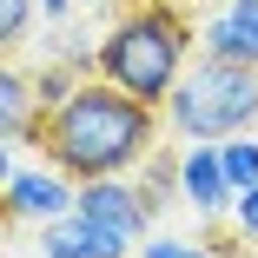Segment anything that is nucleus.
Returning a JSON list of instances; mask_svg holds the SVG:
<instances>
[{
  "instance_id": "f257e3e1",
  "label": "nucleus",
  "mask_w": 258,
  "mask_h": 258,
  "mask_svg": "<svg viewBox=\"0 0 258 258\" xmlns=\"http://www.w3.org/2000/svg\"><path fill=\"white\" fill-rule=\"evenodd\" d=\"M33 146L46 152V166L80 179H106V172H133L152 146H159V106L106 86L99 73H86L60 106H46L33 126Z\"/></svg>"
},
{
  "instance_id": "f03ea898",
  "label": "nucleus",
  "mask_w": 258,
  "mask_h": 258,
  "mask_svg": "<svg viewBox=\"0 0 258 258\" xmlns=\"http://www.w3.org/2000/svg\"><path fill=\"white\" fill-rule=\"evenodd\" d=\"M192 46H199V27L185 20L179 0H133L93 40V73L133 99H146V106H159L172 93V80L185 73Z\"/></svg>"
},
{
  "instance_id": "7ed1b4c3",
  "label": "nucleus",
  "mask_w": 258,
  "mask_h": 258,
  "mask_svg": "<svg viewBox=\"0 0 258 258\" xmlns=\"http://www.w3.org/2000/svg\"><path fill=\"white\" fill-rule=\"evenodd\" d=\"M159 126H172L179 139H232V133H258V67L212 60V53L185 60V73H179L172 93L159 99Z\"/></svg>"
},
{
  "instance_id": "20e7f679",
  "label": "nucleus",
  "mask_w": 258,
  "mask_h": 258,
  "mask_svg": "<svg viewBox=\"0 0 258 258\" xmlns=\"http://www.w3.org/2000/svg\"><path fill=\"white\" fill-rule=\"evenodd\" d=\"M73 212H80V219H93V225H106V232H119V238H133V245L152 232V205L139 199V185H133L126 172L80 179V192H73Z\"/></svg>"
},
{
  "instance_id": "39448f33",
  "label": "nucleus",
  "mask_w": 258,
  "mask_h": 258,
  "mask_svg": "<svg viewBox=\"0 0 258 258\" xmlns=\"http://www.w3.org/2000/svg\"><path fill=\"white\" fill-rule=\"evenodd\" d=\"M73 179L67 172H33V166H14L7 172V185H0V199H7V219L14 225H46V219H60V212H73Z\"/></svg>"
},
{
  "instance_id": "423d86ee",
  "label": "nucleus",
  "mask_w": 258,
  "mask_h": 258,
  "mask_svg": "<svg viewBox=\"0 0 258 258\" xmlns=\"http://www.w3.org/2000/svg\"><path fill=\"white\" fill-rule=\"evenodd\" d=\"M179 205H192L199 219H225L232 185L219 166V139H185L179 146Z\"/></svg>"
},
{
  "instance_id": "0eeeda50",
  "label": "nucleus",
  "mask_w": 258,
  "mask_h": 258,
  "mask_svg": "<svg viewBox=\"0 0 258 258\" xmlns=\"http://www.w3.org/2000/svg\"><path fill=\"white\" fill-rule=\"evenodd\" d=\"M199 53L258 67V0H219L199 27Z\"/></svg>"
},
{
  "instance_id": "6e6552de",
  "label": "nucleus",
  "mask_w": 258,
  "mask_h": 258,
  "mask_svg": "<svg viewBox=\"0 0 258 258\" xmlns=\"http://www.w3.org/2000/svg\"><path fill=\"white\" fill-rule=\"evenodd\" d=\"M40 258H133V238L93 225L80 212H60L40 225Z\"/></svg>"
},
{
  "instance_id": "1a4fd4ad",
  "label": "nucleus",
  "mask_w": 258,
  "mask_h": 258,
  "mask_svg": "<svg viewBox=\"0 0 258 258\" xmlns=\"http://www.w3.org/2000/svg\"><path fill=\"white\" fill-rule=\"evenodd\" d=\"M33 126H40V106H33V86L27 73L0 53V139H14V146H33Z\"/></svg>"
},
{
  "instance_id": "9d476101",
  "label": "nucleus",
  "mask_w": 258,
  "mask_h": 258,
  "mask_svg": "<svg viewBox=\"0 0 258 258\" xmlns=\"http://www.w3.org/2000/svg\"><path fill=\"white\" fill-rule=\"evenodd\" d=\"M133 172H139L133 185H139V199L152 205V219H159L166 205H179V146H152Z\"/></svg>"
},
{
  "instance_id": "9b49d317",
  "label": "nucleus",
  "mask_w": 258,
  "mask_h": 258,
  "mask_svg": "<svg viewBox=\"0 0 258 258\" xmlns=\"http://www.w3.org/2000/svg\"><path fill=\"white\" fill-rule=\"evenodd\" d=\"M219 166H225V185L245 192V185L258 179V133H232V139H219Z\"/></svg>"
},
{
  "instance_id": "f8f14e48",
  "label": "nucleus",
  "mask_w": 258,
  "mask_h": 258,
  "mask_svg": "<svg viewBox=\"0 0 258 258\" xmlns=\"http://www.w3.org/2000/svg\"><path fill=\"white\" fill-rule=\"evenodd\" d=\"M80 80H86V73H80V67H67V60H46V67H33V73H27V86H33V106H40V113H46V106H60V99H67Z\"/></svg>"
},
{
  "instance_id": "ddd939ff",
  "label": "nucleus",
  "mask_w": 258,
  "mask_h": 258,
  "mask_svg": "<svg viewBox=\"0 0 258 258\" xmlns=\"http://www.w3.org/2000/svg\"><path fill=\"white\" fill-rule=\"evenodd\" d=\"M133 258H225V251H219L212 238H152V232H146V238L133 245Z\"/></svg>"
},
{
  "instance_id": "4468645a",
  "label": "nucleus",
  "mask_w": 258,
  "mask_h": 258,
  "mask_svg": "<svg viewBox=\"0 0 258 258\" xmlns=\"http://www.w3.org/2000/svg\"><path fill=\"white\" fill-rule=\"evenodd\" d=\"M225 225H232V238H238V245H258V179H251L245 192H232Z\"/></svg>"
},
{
  "instance_id": "2eb2a0df",
  "label": "nucleus",
  "mask_w": 258,
  "mask_h": 258,
  "mask_svg": "<svg viewBox=\"0 0 258 258\" xmlns=\"http://www.w3.org/2000/svg\"><path fill=\"white\" fill-rule=\"evenodd\" d=\"M33 20H40L33 0H0V53H14V46L33 33Z\"/></svg>"
},
{
  "instance_id": "dca6fc26",
  "label": "nucleus",
  "mask_w": 258,
  "mask_h": 258,
  "mask_svg": "<svg viewBox=\"0 0 258 258\" xmlns=\"http://www.w3.org/2000/svg\"><path fill=\"white\" fill-rule=\"evenodd\" d=\"M33 7H40V20H53V27H60V20L80 7V0H33Z\"/></svg>"
},
{
  "instance_id": "f3484780",
  "label": "nucleus",
  "mask_w": 258,
  "mask_h": 258,
  "mask_svg": "<svg viewBox=\"0 0 258 258\" xmlns=\"http://www.w3.org/2000/svg\"><path fill=\"white\" fill-rule=\"evenodd\" d=\"M7 172H14V139H0V185H7Z\"/></svg>"
},
{
  "instance_id": "a211bd4d",
  "label": "nucleus",
  "mask_w": 258,
  "mask_h": 258,
  "mask_svg": "<svg viewBox=\"0 0 258 258\" xmlns=\"http://www.w3.org/2000/svg\"><path fill=\"white\" fill-rule=\"evenodd\" d=\"M86 7H119V0H86Z\"/></svg>"
},
{
  "instance_id": "6ab92c4d",
  "label": "nucleus",
  "mask_w": 258,
  "mask_h": 258,
  "mask_svg": "<svg viewBox=\"0 0 258 258\" xmlns=\"http://www.w3.org/2000/svg\"><path fill=\"white\" fill-rule=\"evenodd\" d=\"M238 258H258V251H245V245H238Z\"/></svg>"
}]
</instances>
